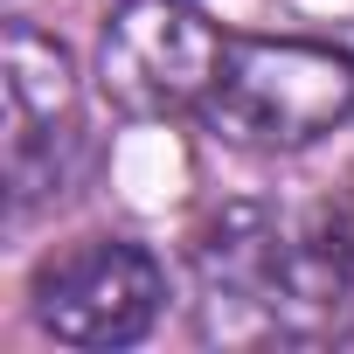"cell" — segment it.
<instances>
[{"instance_id":"4","label":"cell","mask_w":354,"mask_h":354,"mask_svg":"<svg viewBox=\"0 0 354 354\" xmlns=\"http://www.w3.org/2000/svg\"><path fill=\"white\" fill-rule=\"evenodd\" d=\"M77 146H84V118H77V70H70L63 42H49L28 21H8V188H15V209L63 195Z\"/></svg>"},{"instance_id":"1","label":"cell","mask_w":354,"mask_h":354,"mask_svg":"<svg viewBox=\"0 0 354 354\" xmlns=\"http://www.w3.org/2000/svg\"><path fill=\"white\" fill-rule=\"evenodd\" d=\"M202 118L243 153H299L354 118V56L299 35L230 42Z\"/></svg>"},{"instance_id":"2","label":"cell","mask_w":354,"mask_h":354,"mask_svg":"<svg viewBox=\"0 0 354 354\" xmlns=\"http://www.w3.org/2000/svg\"><path fill=\"white\" fill-rule=\"evenodd\" d=\"M230 42L188 0H118L97 35V84L125 118L202 111L223 77Z\"/></svg>"},{"instance_id":"3","label":"cell","mask_w":354,"mask_h":354,"mask_svg":"<svg viewBox=\"0 0 354 354\" xmlns=\"http://www.w3.org/2000/svg\"><path fill=\"white\" fill-rule=\"evenodd\" d=\"M28 299L63 347H132L167 306V271L125 236H91L77 250H56L35 271Z\"/></svg>"},{"instance_id":"5","label":"cell","mask_w":354,"mask_h":354,"mask_svg":"<svg viewBox=\"0 0 354 354\" xmlns=\"http://www.w3.org/2000/svg\"><path fill=\"white\" fill-rule=\"evenodd\" d=\"M285 333H354V188L319 202L292 236Z\"/></svg>"}]
</instances>
